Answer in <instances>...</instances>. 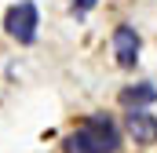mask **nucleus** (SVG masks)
Wrapping results in <instances>:
<instances>
[{
    "instance_id": "7ed1b4c3",
    "label": "nucleus",
    "mask_w": 157,
    "mask_h": 153,
    "mask_svg": "<svg viewBox=\"0 0 157 153\" xmlns=\"http://www.w3.org/2000/svg\"><path fill=\"white\" fill-rule=\"evenodd\" d=\"M124 131H128V139L135 146H154L157 142V117L146 113V106L143 110H128L124 113Z\"/></svg>"
},
{
    "instance_id": "423d86ee",
    "label": "nucleus",
    "mask_w": 157,
    "mask_h": 153,
    "mask_svg": "<svg viewBox=\"0 0 157 153\" xmlns=\"http://www.w3.org/2000/svg\"><path fill=\"white\" fill-rule=\"evenodd\" d=\"M95 4H99V0H73V15H77V18H80V15H88Z\"/></svg>"
},
{
    "instance_id": "39448f33",
    "label": "nucleus",
    "mask_w": 157,
    "mask_h": 153,
    "mask_svg": "<svg viewBox=\"0 0 157 153\" xmlns=\"http://www.w3.org/2000/svg\"><path fill=\"white\" fill-rule=\"evenodd\" d=\"M117 99H121L124 110H143V106H154V102H157V88L150 84V80H143V84H128Z\"/></svg>"
},
{
    "instance_id": "20e7f679",
    "label": "nucleus",
    "mask_w": 157,
    "mask_h": 153,
    "mask_svg": "<svg viewBox=\"0 0 157 153\" xmlns=\"http://www.w3.org/2000/svg\"><path fill=\"white\" fill-rule=\"evenodd\" d=\"M139 47H143V37L132 29V26H117L113 29V55H117L121 69H132L139 62Z\"/></svg>"
},
{
    "instance_id": "f03ea898",
    "label": "nucleus",
    "mask_w": 157,
    "mask_h": 153,
    "mask_svg": "<svg viewBox=\"0 0 157 153\" xmlns=\"http://www.w3.org/2000/svg\"><path fill=\"white\" fill-rule=\"evenodd\" d=\"M37 26H40V11L33 0H18V4H11L7 7V15H4V29H7V37L18 40V44H33L37 40Z\"/></svg>"
},
{
    "instance_id": "f257e3e1",
    "label": "nucleus",
    "mask_w": 157,
    "mask_h": 153,
    "mask_svg": "<svg viewBox=\"0 0 157 153\" xmlns=\"http://www.w3.org/2000/svg\"><path fill=\"white\" fill-rule=\"evenodd\" d=\"M121 150V131L113 124V117L106 113H91L80 120L77 131L66 135L62 153H117Z\"/></svg>"
}]
</instances>
